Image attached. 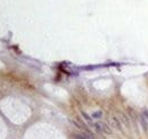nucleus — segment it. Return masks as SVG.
Wrapping results in <instances>:
<instances>
[{"label":"nucleus","instance_id":"nucleus-5","mask_svg":"<svg viewBox=\"0 0 148 139\" xmlns=\"http://www.w3.org/2000/svg\"><path fill=\"white\" fill-rule=\"evenodd\" d=\"M97 116H100V113H95L93 114V117H97Z\"/></svg>","mask_w":148,"mask_h":139},{"label":"nucleus","instance_id":"nucleus-2","mask_svg":"<svg viewBox=\"0 0 148 139\" xmlns=\"http://www.w3.org/2000/svg\"><path fill=\"white\" fill-rule=\"evenodd\" d=\"M74 138L75 139H91V138H88L87 136H83V135H74Z\"/></svg>","mask_w":148,"mask_h":139},{"label":"nucleus","instance_id":"nucleus-1","mask_svg":"<svg viewBox=\"0 0 148 139\" xmlns=\"http://www.w3.org/2000/svg\"><path fill=\"white\" fill-rule=\"evenodd\" d=\"M95 126H96V130L97 131H103V132H105V133H108V135L112 132V131H111V129H109L106 124H104V123H100V122H98V123H96V124H95Z\"/></svg>","mask_w":148,"mask_h":139},{"label":"nucleus","instance_id":"nucleus-4","mask_svg":"<svg viewBox=\"0 0 148 139\" xmlns=\"http://www.w3.org/2000/svg\"><path fill=\"white\" fill-rule=\"evenodd\" d=\"M142 124H144L145 130H147V124H146V122H145V121H142Z\"/></svg>","mask_w":148,"mask_h":139},{"label":"nucleus","instance_id":"nucleus-3","mask_svg":"<svg viewBox=\"0 0 148 139\" xmlns=\"http://www.w3.org/2000/svg\"><path fill=\"white\" fill-rule=\"evenodd\" d=\"M82 115H83V117H84V119H86V120H87L88 122H89V123H91V119H90V117L88 116L87 114L84 113V112H82Z\"/></svg>","mask_w":148,"mask_h":139}]
</instances>
